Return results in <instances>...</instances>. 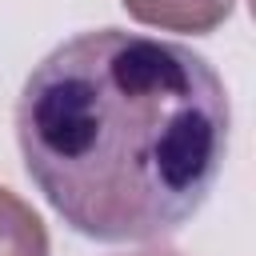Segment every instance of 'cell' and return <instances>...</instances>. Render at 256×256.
I'll list each match as a JSON object with an SVG mask.
<instances>
[{
    "label": "cell",
    "mask_w": 256,
    "mask_h": 256,
    "mask_svg": "<svg viewBox=\"0 0 256 256\" xmlns=\"http://www.w3.org/2000/svg\"><path fill=\"white\" fill-rule=\"evenodd\" d=\"M228 128L224 80L200 52L124 28L64 40L16 100L28 180L100 244H144L188 224L220 180Z\"/></svg>",
    "instance_id": "1"
},
{
    "label": "cell",
    "mask_w": 256,
    "mask_h": 256,
    "mask_svg": "<svg viewBox=\"0 0 256 256\" xmlns=\"http://www.w3.org/2000/svg\"><path fill=\"white\" fill-rule=\"evenodd\" d=\"M120 4L132 20L160 32H184V36L216 32L236 8V0H120Z\"/></svg>",
    "instance_id": "2"
},
{
    "label": "cell",
    "mask_w": 256,
    "mask_h": 256,
    "mask_svg": "<svg viewBox=\"0 0 256 256\" xmlns=\"http://www.w3.org/2000/svg\"><path fill=\"white\" fill-rule=\"evenodd\" d=\"M48 228L28 200L0 188V256H48Z\"/></svg>",
    "instance_id": "3"
},
{
    "label": "cell",
    "mask_w": 256,
    "mask_h": 256,
    "mask_svg": "<svg viewBox=\"0 0 256 256\" xmlns=\"http://www.w3.org/2000/svg\"><path fill=\"white\" fill-rule=\"evenodd\" d=\"M128 256H180L172 248H144V252H128Z\"/></svg>",
    "instance_id": "4"
}]
</instances>
